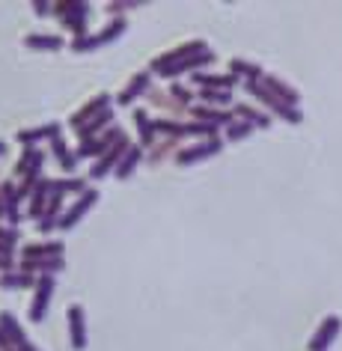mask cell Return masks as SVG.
I'll use <instances>...</instances> for the list:
<instances>
[{"mask_svg": "<svg viewBox=\"0 0 342 351\" xmlns=\"http://www.w3.org/2000/svg\"><path fill=\"white\" fill-rule=\"evenodd\" d=\"M24 45H27L30 51H60L63 48V39L51 36V33H33V36L24 39Z\"/></svg>", "mask_w": 342, "mask_h": 351, "instance_id": "28", "label": "cell"}, {"mask_svg": "<svg viewBox=\"0 0 342 351\" xmlns=\"http://www.w3.org/2000/svg\"><path fill=\"white\" fill-rule=\"evenodd\" d=\"M48 256H63V241L24 244L21 247V259H48Z\"/></svg>", "mask_w": 342, "mask_h": 351, "instance_id": "21", "label": "cell"}, {"mask_svg": "<svg viewBox=\"0 0 342 351\" xmlns=\"http://www.w3.org/2000/svg\"><path fill=\"white\" fill-rule=\"evenodd\" d=\"M170 99H173V101H176V104H182V108H188V104H191V101H194V99H197V95H194V93H191V90H188V86H179V84H173V86H170Z\"/></svg>", "mask_w": 342, "mask_h": 351, "instance_id": "35", "label": "cell"}, {"mask_svg": "<svg viewBox=\"0 0 342 351\" xmlns=\"http://www.w3.org/2000/svg\"><path fill=\"white\" fill-rule=\"evenodd\" d=\"M125 27H128L125 19H113L101 33H93V36L75 39V42H72V51H93L95 45H108V42H117L122 33H125Z\"/></svg>", "mask_w": 342, "mask_h": 351, "instance_id": "4", "label": "cell"}, {"mask_svg": "<svg viewBox=\"0 0 342 351\" xmlns=\"http://www.w3.org/2000/svg\"><path fill=\"white\" fill-rule=\"evenodd\" d=\"M51 191H57V194H84L86 182L84 179H54L51 182Z\"/></svg>", "mask_w": 342, "mask_h": 351, "instance_id": "31", "label": "cell"}, {"mask_svg": "<svg viewBox=\"0 0 342 351\" xmlns=\"http://www.w3.org/2000/svg\"><path fill=\"white\" fill-rule=\"evenodd\" d=\"M108 108H110V95H108V93H101V95H95V99L86 101L81 110H75V113H72V119H69V122H72V128L77 131V128H84L93 117H99L101 110H108Z\"/></svg>", "mask_w": 342, "mask_h": 351, "instance_id": "11", "label": "cell"}, {"mask_svg": "<svg viewBox=\"0 0 342 351\" xmlns=\"http://www.w3.org/2000/svg\"><path fill=\"white\" fill-rule=\"evenodd\" d=\"M221 149H223L221 137H208L206 143H197V146H188V149H182V152H176V164L188 167L194 161H206V158H215Z\"/></svg>", "mask_w": 342, "mask_h": 351, "instance_id": "8", "label": "cell"}, {"mask_svg": "<svg viewBox=\"0 0 342 351\" xmlns=\"http://www.w3.org/2000/svg\"><path fill=\"white\" fill-rule=\"evenodd\" d=\"M199 101L203 104H217V108H230L232 93H226V90H199Z\"/></svg>", "mask_w": 342, "mask_h": 351, "instance_id": "32", "label": "cell"}, {"mask_svg": "<svg viewBox=\"0 0 342 351\" xmlns=\"http://www.w3.org/2000/svg\"><path fill=\"white\" fill-rule=\"evenodd\" d=\"M230 75H235L244 84H256V81H262V75H265V72H262L259 63H250V60L235 57L232 63H230Z\"/></svg>", "mask_w": 342, "mask_h": 351, "instance_id": "18", "label": "cell"}, {"mask_svg": "<svg viewBox=\"0 0 342 351\" xmlns=\"http://www.w3.org/2000/svg\"><path fill=\"white\" fill-rule=\"evenodd\" d=\"M232 113H235V119H244L253 128H268L271 125V113H262L256 108H250V104H235Z\"/></svg>", "mask_w": 342, "mask_h": 351, "instance_id": "24", "label": "cell"}, {"mask_svg": "<svg viewBox=\"0 0 342 351\" xmlns=\"http://www.w3.org/2000/svg\"><path fill=\"white\" fill-rule=\"evenodd\" d=\"M60 217H63V194H51L45 212H42V221H39V232H51L54 226L60 223Z\"/></svg>", "mask_w": 342, "mask_h": 351, "instance_id": "17", "label": "cell"}, {"mask_svg": "<svg viewBox=\"0 0 342 351\" xmlns=\"http://www.w3.org/2000/svg\"><path fill=\"white\" fill-rule=\"evenodd\" d=\"M95 203H99V191H93V188H86L84 191V194H77V203L72 206V208H69V212L63 215V217H60V223H57V230H72V226L77 223V221H81V217L86 215V212H90V208L95 206Z\"/></svg>", "mask_w": 342, "mask_h": 351, "instance_id": "7", "label": "cell"}, {"mask_svg": "<svg viewBox=\"0 0 342 351\" xmlns=\"http://www.w3.org/2000/svg\"><path fill=\"white\" fill-rule=\"evenodd\" d=\"M19 230H15V226H10V230H6V226H0V253H10L12 256V250H15V244H19Z\"/></svg>", "mask_w": 342, "mask_h": 351, "instance_id": "33", "label": "cell"}, {"mask_svg": "<svg viewBox=\"0 0 342 351\" xmlns=\"http://www.w3.org/2000/svg\"><path fill=\"white\" fill-rule=\"evenodd\" d=\"M54 277H48V274H42L36 280V286H33V301H30V322H42L45 319V313H48V304H51V298H54Z\"/></svg>", "mask_w": 342, "mask_h": 351, "instance_id": "5", "label": "cell"}, {"mask_svg": "<svg viewBox=\"0 0 342 351\" xmlns=\"http://www.w3.org/2000/svg\"><path fill=\"white\" fill-rule=\"evenodd\" d=\"M143 161V146H128V152L122 155V161L117 164V179H131V173H134V167Z\"/></svg>", "mask_w": 342, "mask_h": 351, "instance_id": "26", "label": "cell"}, {"mask_svg": "<svg viewBox=\"0 0 342 351\" xmlns=\"http://www.w3.org/2000/svg\"><path fill=\"white\" fill-rule=\"evenodd\" d=\"M191 113H194L197 122H206V125H215V128H221V125L226 128L230 122H235L232 110H212V108H206V104H194Z\"/></svg>", "mask_w": 342, "mask_h": 351, "instance_id": "15", "label": "cell"}, {"mask_svg": "<svg viewBox=\"0 0 342 351\" xmlns=\"http://www.w3.org/2000/svg\"><path fill=\"white\" fill-rule=\"evenodd\" d=\"M66 262L63 256H48V259H21L19 262V271H24V274H36V271H42V274L54 277L57 271H63Z\"/></svg>", "mask_w": 342, "mask_h": 351, "instance_id": "13", "label": "cell"}, {"mask_svg": "<svg viewBox=\"0 0 342 351\" xmlns=\"http://www.w3.org/2000/svg\"><path fill=\"white\" fill-rule=\"evenodd\" d=\"M6 271H15V262L10 253H0V274H6Z\"/></svg>", "mask_w": 342, "mask_h": 351, "instance_id": "37", "label": "cell"}, {"mask_svg": "<svg viewBox=\"0 0 342 351\" xmlns=\"http://www.w3.org/2000/svg\"><path fill=\"white\" fill-rule=\"evenodd\" d=\"M170 146H173V140H164V143H158V149H155L152 155H149V161H155V164H158L167 152H170Z\"/></svg>", "mask_w": 342, "mask_h": 351, "instance_id": "36", "label": "cell"}, {"mask_svg": "<svg viewBox=\"0 0 342 351\" xmlns=\"http://www.w3.org/2000/svg\"><path fill=\"white\" fill-rule=\"evenodd\" d=\"M191 81H194L199 90H226L230 93L235 84H239V77L235 75H208V72H194L191 75Z\"/></svg>", "mask_w": 342, "mask_h": 351, "instance_id": "16", "label": "cell"}, {"mask_svg": "<svg viewBox=\"0 0 342 351\" xmlns=\"http://www.w3.org/2000/svg\"><path fill=\"white\" fill-rule=\"evenodd\" d=\"M122 137H125V131H122L119 125H113V128L104 131V134H99V137H93V140H86V143H81V149L75 152V158H95V155H104L113 143H119Z\"/></svg>", "mask_w": 342, "mask_h": 351, "instance_id": "6", "label": "cell"}, {"mask_svg": "<svg viewBox=\"0 0 342 351\" xmlns=\"http://www.w3.org/2000/svg\"><path fill=\"white\" fill-rule=\"evenodd\" d=\"M253 134V125H247V122H230V125H226V140H230V143H235V140H247Z\"/></svg>", "mask_w": 342, "mask_h": 351, "instance_id": "34", "label": "cell"}, {"mask_svg": "<svg viewBox=\"0 0 342 351\" xmlns=\"http://www.w3.org/2000/svg\"><path fill=\"white\" fill-rule=\"evenodd\" d=\"M149 93V72H137L134 77H131L128 86H122V93L117 95L119 104H131L137 99V95H146Z\"/></svg>", "mask_w": 342, "mask_h": 351, "instance_id": "23", "label": "cell"}, {"mask_svg": "<svg viewBox=\"0 0 342 351\" xmlns=\"http://www.w3.org/2000/svg\"><path fill=\"white\" fill-rule=\"evenodd\" d=\"M45 137H60V125L57 122H48V125H42V128H24V131H19V143H24V149H33L39 143V140H45Z\"/></svg>", "mask_w": 342, "mask_h": 351, "instance_id": "19", "label": "cell"}, {"mask_svg": "<svg viewBox=\"0 0 342 351\" xmlns=\"http://www.w3.org/2000/svg\"><path fill=\"white\" fill-rule=\"evenodd\" d=\"M208 63H215V54L208 51L203 39H191L185 45L167 51L158 60H152V72L161 77H176L182 72H203Z\"/></svg>", "mask_w": 342, "mask_h": 351, "instance_id": "1", "label": "cell"}, {"mask_svg": "<svg viewBox=\"0 0 342 351\" xmlns=\"http://www.w3.org/2000/svg\"><path fill=\"white\" fill-rule=\"evenodd\" d=\"M39 277L33 274H24V271H6V274H0V289H33L36 286Z\"/></svg>", "mask_w": 342, "mask_h": 351, "instance_id": "27", "label": "cell"}, {"mask_svg": "<svg viewBox=\"0 0 342 351\" xmlns=\"http://www.w3.org/2000/svg\"><path fill=\"white\" fill-rule=\"evenodd\" d=\"M54 15L66 24V30H72V33H75V39L86 36V19H90V3L60 0V3H54Z\"/></svg>", "mask_w": 342, "mask_h": 351, "instance_id": "2", "label": "cell"}, {"mask_svg": "<svg viewBox=\"0 0 342 351\" xmlns=\"http://www.w3.org/2000/svg\"><path fill=\"white\" fill-rule=\"evenodd\" d=\"M0 194H3V217L10 221L12 226L21 223V212H19V203H21V194H19V185H12V182H3L0 185Z\"/></svg>", "mask_w": 342, "mask_h": 351, "instance_id": "14", "label": "cell"}, {"mask_svg": "<svg viewBox=\"0 0 342 351\" xmlns=\"http://www.w3.org/2000/svg\"><path fill=\"white\" fill-rule=\"evenodd\" d=\"M128 137H122L119 140V143H113L110 149H108V152H104L101 158H99V161H95L93 164V170H90V179H101V176H108L110 170H117V164L122 161V155H125L128 152Z\"/></svg>", "mask_w": 342, "mask_h": 351, "instance_id": "9", "label": "cell"}, {"mask_svg": "<svg viewBox=\"0 0 342 351\" xmlns=\"http://www.w3.org/2000/svg\"><path fill=\"white\" fill-rule=\"evenodd\" d=\"M134 122L140 131V146H155V125L146 110H134Z\"/></svg>", "mask_w": 342, "mask_h": 351, "instance_id": "29", "label": "cell"}, {"mask_svg": "<svg viewBox=\"0 0 342 351\" xmlns=\"http://www.w3.org/2000/svg\"><path fill=\"white\" fill-rule=\"evenodd\" d=\"M244 86H247V93L253 95V99H256L259 104H265L268 110H274L277 117H283V119H289V122H295V125H297V122H304V113H301V110H297V108H289V104H283V101H280L277 95L271 93L262 81H256V84H244Z\"/></svg>", "mask_w": 342, "mask_h": 351, "instance_id": "3", "label": "cell"}, {"mask_svg": "<svg viewBox=\"0 0 342 351\" xmlns=\"http://www.w3.org/2000/svg\"><path fill=\"white\" fill-rule=\"evenodd\" d=\"M339 330H342L339 315H328V319L321 322V328L315 330V337L310 339V351H328L333 346V339L339 337Z\"/></svg>", "mask_w": 342, "mask_h": 351, "instance_id": "10", "label": "cell"}, {"mask_svg": "<svg viewBox=\"0 0 342 351\" xmlns=\"http://www.w3.org/2000/svg\"><path fill=\"white\" fill-rule=\"evenodd\" d=\"M69 337H72V348L75 351L86 348V322H84V306L81 304L69 306Z\"/></svg>", "mask_w": 342, "mask_h": 351, "instance_id": "12", "label": "cell"}, {"mask_svg": "<svg viewBox=\"0 0 342 351\" xmlns=\"http://www.w3.org/2000/svg\"><path fill=\"white\" fill-rule=\"evenodd\" d=\"M51 194H54V191H51V179H39L36 188L30 191V217H42Z\"/></svg>", "mask_w": 342, "mask_h": 351, "instance_id": "20", "label": "cell"}, {"mask_svg": "<svg viewBox=\"0 0 342 351\" xmlns=\"http://www.w3.org/2000/svg\"><path fill=\"white\" fill-rule=\"evenodd\" d=\"M110 122H113V110L108 108V110H101V113H99V117H93V119H90V122H86V125H84V128H77V131H75V134H77V137H81V140H84V143H86V140H93V137H95V134H99V131H101V128H108V125H110Z\"/></svg>", "mask_w": 342, "mask_h": 351, "instance_id": "25", "label": "cell"}, {"mask_svg": "<svg viewBox=\"0 0 342 351\" xmlns=\"http://www.w3.org/2000/svg\"><path fill=\"white\" fill-rule=\"evenodd\" d=\"M262 84H265L268 90L274 93V95H277V99L283 101V104H289V108H295V104L301 101V95H297V90H292V86L283 84V81H277L274 75H262Z\"/></svg>", "mask_w": 342, "mask_h": 351, "instance_id": "22", "label": "cell"}, {"mask_svg": "<svg viewBox=\"0 0 342 351\" xmlns=\"http://www.w3.org/2000/svg\"><path fill=\"white\" fill-rule=\"evenodd\" d=\"M51 146H54V158L60 161V167H63L66 173H72V167H75V161H77V158H75L72 152H69V146H66V143H63V140H60V137H54V140H51Z\"/></svg>", "mask_w": 342, "mask_h": 351, "instance_id": "30", "label": "cell"}, {"mask_svg": "<svg viewBox=\"0 0 342 351\" xmlns=\"http://www.w3.org/2000/svg\"><path fill=\"white\" fill-rule=\"evenodd\" d=\"M33 10H36V15H42V19H45V15H54V6H48V0H36Z\"/></svg>", "mask_w": 342, "mask_h": 351, "instance_id": "38", "label": "cell"}]
</instances>
